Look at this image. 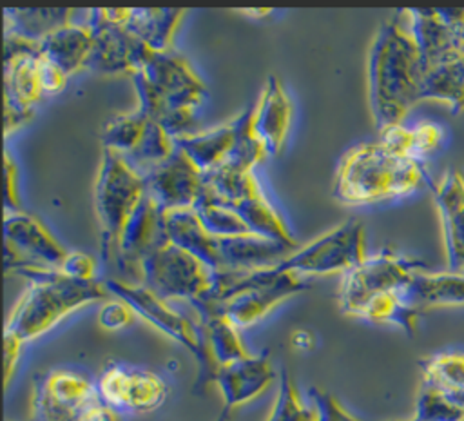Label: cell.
I'll return each instance as SVG.
<instances>
[{
    "label": "cell",
    "instance_id": "obj_30",
    "mask_svg": "<svg viewBox=\"0 0 464 421\" xmlns=\"http://www.w3.org/2000/svg\"><path fill=\"white\" fill-rule=\"evenodd\" d=\"M422 100L444 103L451 113H464V54L424 74Z\"/></svg>",
    "mask_w": 464,
    "mask_h": 421
},
{
    "label": "cell",
    "instance_id": "obj_15",
    "mask_svg": "<svg viewBox=\"0 0 464 421\" xmlns=\"http://www.w3.org/2000/svg\"><path fill=\"white\" fill-rule=\"evenodd\" d=\"M165 241H169L165 230V210L145 191L143 200L121 232L114 265L121 274L129 276L127 281L141 283L143 259Z\"/></svg>",
    "mask_w": 464,
    "mask_h": 421
},
{
    "label": "cell",
    "instance_id": "obj_24",
    "mask_svg": "<svg viewBox=\"0 0 464 421\" xmlns=\"http://www.w3.org/2000/svg\"><path fill=\"white\" fill-rule=\"evenodd\" d=\"M194 310L201 323L210 357L218 367H225L250 356L243 341L241 328L225 312L216 307H199Z\"/></svg>",
    "mask_w": 464,
    "mask_h": 421
},
{
    "label": "cell",
    "instance_id": "obj_36",
    "mask_svg": "<svg viewBox=\"0 0 464 421\" xmlns=\"http://www.w3.org/2000/svg\"><path fill=\"white\" fill-rule=\"evenodd\" d=\"M277 385V397L266 421H319L317 408L303 397L286 368H281Z\"/></svg>",
    "mask_w": 464,
    "mask_h": 421
},
{
    "label": "cell",
    "instance_id": "obj_18",
    "mask_svg": "<svg viewBox=\"0 0 464 421\" xmlns=\"http://www.w3.org/2000/svg\"><path fill=\"white\" fill-rule=\"evenodd\" d=\"M440 214L448 270H464V172L450 169L439 181H430Z\"/></svg>",
    "mask_w": 464,
    "mask_h": 421
},
{
    "label": "cell",
    "instance_id": "obj_45",
    "mask_svg": "<svg viewBox=\"0 0 464 421\" xmlns=\"http://www.w3.org/2000/svg\"><path fill=\"white\" fill-rule=\"evenodd\" d=\"M33 116H34V111L24 109L9 100H4V134H5V138L13 131H16L22 125H25L27 122H31Z\"/></svg>",
    "mask_w": 464,
    "mask_h": 421
},
{
    "label": "cell",
    "instance_id": "obj_8",
    "mask_svg": "<svg viewBox=\"0 0 464 421\" xmlns=\"http://www.w3.org/2000/svg\"><path fill=\"white\" fill-rule=\"evenodd\" d=\"M216 270L170 240L154 249L141 263V283L167 301L183 299L192 307L214 289Z\"/></svg>",
    "mask_w": 464,
    "mask_h": 421
},
{
    "label": "cell",
    "instance_id": "obj_40",
    "mask_svg": "<svg viewBox=\"0 0 464 421\" xmlns=\"http://www.w3.org/2000/svg\"><path fill=\"white\" fill-rule=\"evenodd\" d=\"M136 316L138 314L127 301L116 298V299H107L102 305L98 312V323L107 330H121L132 325Z\"/></svg>",
    "mask_w": 464,
    "mask_h": 421
},
{
    "label": "cell",
    "instance_id": "obj_47",
    "mask_svg": "<svg viewBox=\"0 0 464 421\" xmlns=\"http://www.w3.org/2000/svg\"><path fill=\"white\" fill-rule=\"evenodd\" d=\"M292 345H294V348L303 350V352L312 350L315 345V338L310 330L299 328V330H294V334H292Z\"/></svg>",
    "mask_w": 464,
    "mask_h": 421
},
{
    "label": "cell",
    "instance_id": "obj_20",
    "mask_svg": "<svg viewBox=\"0 0 464 421\" xmlns=\"http://www.w3.org/2000/svg\"><path fill=\"white\" fill-rule=\"evenodd\" d=\"M401 296L419 314L440 307H464V270H417Z\"/></svg>",
    "mask_w": 464,
    "mask_h": 421
},
{
    "label": "cell",
    "instance_id": "obj_25",
    "mask_svg": "<svg viewBox=\"0 0 464 421\" xmlns=\"http://www.w3.org/2000/svg\"><path fill=\"white\" fill-rule=\"evenodd\" d=\"M167 238L199 258L212 270H218V236L210 234L194 209H179L165 212Z\"/></svg>",
    "mask_w": 464,
    "mask_h": 421
},
{
    "label": "cell",
    "instance_id": "obj_10",
    "mask_svg": "<svg viewBox=\"0 0 464 421\" xmlns=\"http://www.w3.org/2000/svg\"><path fill=\"white\" fill-rule=\"evenodd\" d=\"M364 223L348 218L337 227L317 236L304 247L294 250L277 267L303 278L348 272L366 258Z\"/></svg>",
    "mask_w": 464,
    "mask_h": 421
},
{
    "label": "cell",
    "instance_id": "obj_1",
    "mask_svg": "<svg viewBox=\"0 0 464 421\" xmlns=\"http://www.w3.org/2000/svg\"><path fill=\"white\" fill-rule=\"evenodd\" d=\"M424 67L406 9L393 13L379 27L368 56L370 109L377 129L404 123L422 102Z\"/></svg>",
    "mask_w": 464,
    "mask_h": 421
},
{
    "label": "cell",
    "instance_id": "obj_35",
    "mask_svg": "<svg viewBox=\"0 0 464 421\" xmlns=\"http://www.w3.org/2000/svg\"><path fill=\"white\" fill-rule=\"evenodd\" d=\"M236 123H237L236 143L225 165L243 169V171H254L268 156L265 143L261 142V138L254 129V105L241 111L236 116Z\"/></svg>",
    "mask_w": 464,
    "mask_h": 421
},
{
    "label": "cell",
    "instance_id": "obj_42",
    "mask_svg": "<svg viewBox=\"0 0 464 421\" xmlns=\"http://www.w3.org/2000/svg\"><path fill=\"white\" fill-rule=\"evenodd\" d=\"M4 205L5 212H18L22 210L20 192H18V169L11 154L4 152Z\"/></svg>",
    "mask_w": 464,
    "mask_h": 421
},
{
    "label": "cell",
    "instance_id": "obj_12",
    "mask_svg": "<svg viewBox=\"0 0 464 421\" xmlns=\"http://www.w3.org/2000/svg\"><path fill=\"white\" fill-rule=\"evenodd\" d=\"M100 397L121 414H149L169 397L167 381L150 368L111 361L96 379Z\"/></svg>",
    "mask_w": 464,
    "mask_h": 421
},
{
    "label": "cell",
    "instance_id": "obj_16",
    "mask_svg": "<svg viewBox=\"0 0 464 421\" xmlns=\"http://www.w3.org/2000/svg\"><path fill=\"white\" fill-rule=\"evenodd\" d=\"M143 180L147 194L169 212L194 209L205 183V174L181 149H176L167 162L145 172Z\"/></svg>",
    "mask_w": 464,
    "mask_h": 421
},
{
    "label": "cell",
    "instance_id": "obj_5",
    "mask_svg": "<svg viewBox=\"0 0 464 421\" xmlns=\"http://www.w3.org/2000/svg\"><path fill=\"white\" fill-rule=\"evenodd\" d=\"M308 289L303 276L277 265L248 270H216L214 289L199 307H216L241 330L257 325L285 299Z\"/></svg>",
    "mask_w": 464,
    "mask_h": 421
},
{
    "label": "cell",
    "instance_id": "obj_3",
    "mask_svg": "<svg viewBox=\"0 0 464 421\" xmlns=\"http://www.w3.org/2000/svg\"><path fill=\"white\" fill-rule=\"evenodd\" d=\"M430 181L424 163L388 151L379 140L362 142L341 156L334 196L350 207L372 205L410 196Z\"/></svg>",
    "mask_w": 464,
    "mask_h": 421
},
{
    "label": "cell",
    "instance_id": "obj_48",
    "mask_svg": "<svg viewBox=\"0 0 464 421\" xmlns=\"http://www.w3.org/2000/svg\"><path fill=\"white\" fill-rule=\"evenodd\" d=\"M241 15H245L246 18H265V16H270L272 15V9L270 7H265V9H257V7H252V9H239Z\"/></svg>",
    "mask_w": 464,
    "mask_h": 421
},
{
    "label": "cell",
    "instance_id": "obj_26",
    "mask_svg": "<svg viewBox=\"0 0 464 421\" xmlns=\"http://www.w3.org/2000/svg\"><path fill=\"white\" fill-rule=\"evenodd\" d=\"M444 131L439 123L424 120L413 125H390L379 131V142L392 152L424 163L442 145Z\"/></svg>",
    "mask_w": 464,
    "mask_h": 421
},
{
    "label": "cell",
    "instance_id": "obj_41",
    "mask_svg": "<svg viewBox=\"0 0 464 421\" xmlns=\"http://www.w3.org/2000/svg\"><path fill=\"white\" fill-rule=\"evenodd\" d=\"M60 272L76 278V279H85V281H92V279H100L98 278V259L87 252L82 250H69Z\"/></svg>",
    "mask_w": 464,
    "mask_h": 421
},
{
    "label": "cell",
    "instance_id": "obj_32",
    "mask_svg": "<svg viewBox=\"0 0 464 421\" xmlns=\"http://www.w3.org/2000/svg\"><path fill=\"white\" fill-rule=\"evenodd\" d=\"M72 9H5L4 33H18L42 40L54 29L72 22Z\"/></svg>",
    "mask_w": 464,
    "mask_h": 421
},
{
    "label": "cell",
    "instance_id": "obj_43",
    "mask_svg": "<svg viewBox=\"0 0 464 421\" xmlns=\"http://www.w3.org/2000/svg\"><path fill=\"white\" fill-rule=\"evenodd\" d=\"M40 80L45 96H54L65 89L69 76L40 53Z\"/></svg>",
    "mask_w": 464,
    "mask_h": 421
},
{
    "label": "cell",
    "instance_id": "obj_39",
    "mask_svg": "<svg viewBox=\"0 0 464 421\" xmlns=\"http://www.w3.org/2000/svg\"><path fill=\"white\" fill-rule=\"evenodd\" d=\"M308 399L317 408L319 421H362L355 417L352 412H348L335 396H332L323 388L312 387L308 390Z\"/></svg>",
    "mask_w": 464,
    "mask_h": 421
},
{
    "label": "cell",
    "instance_id": "obj_27",
    "mask_svg": "<svg viewBox=\"0 0 464 421\" xmlns=\"http://www.w3.org/2000/svg\"><path fill=\"white\" fill-rule=\"evenodd\" d=\"M44 96L45 93L40 80V53L4 60V100L34 111V105Z\"/></svg>",
    "mask_w": 464,
    "mask_h": 421
},
{
    "label": "cell",
    "instance_id": "obj_2",
    "mask_svg": "<svg viewBox=\"0 0 464 421\" xmlns=\"http://www.w3.org/2000/svg\"><path fill=\"white\" fill-rule=\"evenodd\" d=\"M130 78L141 113L161 123L174 138L194 132L207 85L183 54L174 49L154 51Z\"/></svg>",
    "mask_w": 464,
    "mask_h": 421
},
{
    "label": "cell",
    "instance_id": "obj_14",
    "mask_svg": "<svg viewBox=\"0 0 464 421\" xmlns=\"http://www.w3.org/2000/svg\"><path fill=\"white\" fill-rule=\"evenodd\" d=\"M85 22L92 27L94 42L87 69L98 74H129L138 73L154 49L138 40L125 25L103 20L98 9L85 13Z\"/></svg>",
    "mask_w": 464,
    "mask_h": 421
},
{
    "label": "cell",
    "instance_id": "obj_21",
    "mask_svg": "<svg viewBox=\"0 0 464 421\" xmlns=\"http://www.w3.org/2000/svg\"><path fill=\"white\" fill-rule=\"evenodd\" d=\"M294 250L283 243L257 234L218 236V270H248L274 267L286 259Z\"/></svg>",
    "mask_w": 464,
    "mask_h": 421
},
{
    "label": "cell",
    "instance_id": "obj_19",
    "mask_svg": "<svg viewBox=\"0 0 464 421\" xmlns=\"http://www.w3.org/2000/svg\"><path fill=\"white\" fill-rule=\"evenodd\" d=\"M292 123V102L281 80L268 74L261 94L254 105V129L266 147L268 156H279L285 151Z\"/></svg>",
    "mask_w": 464,
    "mask_h": 421
},
{
    "label": "cell",
    "instance_id": "obj_13",
    "mask_svg": "<svg viewBox=\"0 0 464 421\" xmlns=\"http://www.w3.org/2000/svg\"><path fill=\"white\" fill-rule=\"evenodd\" d=\"M4 240V269L14 274L27 267L60 270L69 252L36 216L25 210L5 212Z\"/></svg>",
    "mask_w": 464,
    "mask_h": 421
},
{
    "label": "cell",
    "instance_id": "obj_4",
    "mask_svg": "<svg viewBox=\"0 0 464 421\" xmlns=\"http://www.w3.org/2000/svg\"><path fill=\"white\" fill-rule=\"evenodd\" d=\"M16 274L24 276L29 285L13 307L4 332L24 343L38 339L72 312L111 294L103 279H76L58 269L27 267Z\"/></svg>",
    "mask_w": 464,
    "mask_h": 421
},
{
    "label": "cell",
    "instance_id": "obj_31",
    "mask_svg": "<svg viewBox=\"0 0 464 421\" xmlns=\"http://www.w3.org/2000/svg\"><path fill=\"white\" fill-rule=\"evenodd\" d=\"M422 383L431 385L464 406V350H444L422 361Z\"/></svg>",
    "mask_w": 464,
    "mask_h": 421
},
{
    "label": "cell",
    "instance_id": "obj_29",
    "mask_svg": "<svg viewBox=\"0 0 464 421\" xmlns=\"http://www.w3.org/2000/svg\"><path fill=\"white\" fill-rule=\"evenodd\" d=\"M232 209L241 216V220L246 223L252 234L283 243L290 249H297V241L292 236L286 221L277 212V209L268 201L263 191L236 203Z\"/></svg>",
    "mask_w": 464,
    "mask_h": 421
},
{
    "label": "cell",
    "instance_id": "obj_34",
    "mask_svg": "<svg viewBox=\"0 0 464 421\" xmlns=\"http://www.w3.org/2000/svg\"><path fill=\"white\" fill-rule=\"evenodd\" d=\"M149 116L141 113L138 107L129 113L116 114L111 118L102 131L103 149L114 151L121 156H129L138 143L141 142L145 129L149 125Z\"/></svg>",
    "mask_w": 464,
    "mask_h": 421
},
{
    "label": "cell",
    "instance_id": "obj_33",
    "mask_svg": "<svg viewBox=\"0 0 464 421\" xmlns=\"http://www.w3.org/2000/svg\"><path fill=\"white\" fill-rule=\"evenodd\" d=\"M176 138L158 122L149 120L145 134L138 147L129 154L123 156L136 171L141 174L149 172L150 169L158 167L160 163L167 162L176 152Z\"/></svg>",
    "mask_w": 464,
    "mask_h": 421
},
{
    "label": "cell",
    "instance_id": "obj_37",
    "mask_svg": "<svg viewBox=\"0 0 464 421\" xmlns=\"http://www.w3.org/2000/svg\"><path fill=\"white\" fill-rule=\"evenodd\" d=\"M194 210L205 229L214 236H239V234H252L246 227V223L241 220V216L218 201H212L205 196H199V200L194 205Z\"/></svg>",
    "mask_w": 464,
    "mask_h": 421
},
{
    "label": "cell",
    "instance_id": "obj_11",
    "mask_svg": "<svg viewBox=\"0 0 464 421\" xmlns=\"http://www.w3.org/2000/svg\"><path fill=\"white\" fill-rule=\"evenodd\" d=\"M100 399L96 379L71 367H56L34 381L31 421H80Z\"/></svg>",
    "mask_w": 464,
    "mask_h": 421
},
{
    "label": "cell",
    "instance_id": "obj_38",
    "mask_svg": "<svg viewBox=\"0 0 464 421\" xmlns=\"http://www.w3.org/2000/svg\"><path fill=\"white\" fill-rule=\"evenodd\" d=\"M415 421H464V406L446 392L422 383L415 406Z\"/></svg>",
    "mask_w": 464,
    "mask_h": 421
},
{
    "label": "cell",
    "instance_id": "obj_7",
    "mask_svg": "<svg viewBox=\"0 0 464 421\" xmlns=\"http://www.w3.org/2000/svg\"><path fill=\"white\" fill-rule=\"evenodd\" d=\"M145 196V180L121 154L103 149L94 183L102 261L114 263L118 243L130 216Z\"/></svg>",
    "mask_w": 464,
    "mask_h": 421
},
{
    "label": "cell",
    "instance_id": "obj_9",
    "mask_svg": "<svg viewBox=\"0 0 464 421\" xmlns=\"http://www.w3.org/2000/svg\"><path fill=\"white\" fill-rule=\"evenodd\" d=\"M424 265L419 259L381 250L366 256L359 265L343 274L339 287V307L344 314L355 316L375 298L388 292H401L417 270Z\"/></svg>",
    "mask_w": 464,
    "mask_h": 421
},
{
    "label": "cell",
    "instance_id": "obj_23",
    "mask_svg": "<svg viewBox=\"0 0 464 421\" xmlns=\"http://www.w3.org/2000/svg\"><path fill=\"white\" fill-rule=\"evenodd\" d=\"M236 136L237 123L234 118L212 129L194 131L190 134L179 136L176 138V145L201 169L203 174H208L228 162Z\"/></svg>",
    "mask_w": 464,
    "mask_h": 421
},
{
    "label": "cell",
    "instance_id": "obj_46",
    "mask_svg": "<svg viewBox=\"0 0 464 421\" xmlns=\"http://www.w3.org/2000/svg\"><path fill=\"white\" fill-rule=\"evenodd\" d=\"M80 421H127L125 414L118 412L116 408L109 406L103 399L94 403L82 417Z\"/></svg>",
    "mask_w": 464,
    "mask_h": 421
},
{
    "label": "cell",
    "instance_id": "obj_17",
    "mask_svg": "<svg viewBox=\"0 0 464 421\" xmlns=\"http://www.w3.org/2000/svg\"><path fill=\"white\" fill-rule=\"evenodd\" d=\"M276 379L279 376L266 352L250 354L241 361L218 367L214 385L221 392L223 408L216 421H228L236 408L261 397Z\"/></svg>",
    "mask_w": 464,
    "mask_h": 421
},
{
    "label": "cell",
    "instance_id": "obj_44",
    "mask_svg": "<svg viewBox=\"0 0 464 421\" xmlns=\"http://www.w3.org/2000/svg\"><path fill=\"white\" fill-rule=\"evenodd\" d=\"M24 345L25 343L22 339H18L16 336L4 332V385H5V388H9L11 377L16 372Z\"/></svg>",
    "mask_w": 464,
    "mask_h": 421
},
{
    "label": "cell",
    "instance_id": "obj_28",
    "mask_svg": "<svg viewBox=\"0 0 464 421\" xmlns=\"http://www.w3.org/2000/svg\"><path fill=\"white\" fill-rule=\"evenodd\" d=\"M183 16L185 9H130L125 27L150 49L170 51Z\"/></svg>",
    "mask_w": 464,
    "mask_h": 421
},
{
    "label": "cell",
    "instance_id": "obj_6",
    "mask_svg": "<svg viewBox=\"0 0 464 421\" xmlns=\"http://www.w3.org/2000/svg\"><path fill=\"white\" fill-rule=\"evenodd\" d=\"M103 281L111 294L127 301L140 318L149 321L154 328L170 339L178 341L185 350L192 354L196 359L194 392H205L207 387L214 383L218 365L210 357L201 323L176 310L170 301L160 298L145 285L130 283L120 278H107Z\"/></svg>",
    "mask_w": 464,
    "mask_h": 421
},
{
    "label": "cell",
    "instance_id": "obj_49",
    "mask_svg": "<svg viewBox=\"0 0 464 421\" xmlns=\"http://www.w3.org/2000/svg\"><path fill=\"white\" fill-rule=\"evenodd\" d=\"M410 421H415V419H410Z\"/></svg>",
    "mask_w": 464,
    "mask_h": 421
},
{
    "label": "cell",
    "instance_id": "obj_22",
    "mask_svg": "<svg viewBox=\"0 0 464 421\" xmlns=\"http://www.w3.org/2000/svg\"><path fill=\"white\" fill-rule=\"evenodd\" d=\"M92 42V27L85 20H72L44 36L40 40V53L71 78L82 69H87Z\"/></svg>",
    "mask_w": 464,
    "mask_h": 421
}]
</instances>
